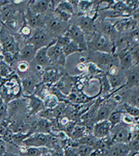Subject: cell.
Here are the masks:
<instances>
[{"instance_id":"ac0fdd59","label":"cell","mask_w":139,"mask_h":156,"mask_svg":"<svg viewBox=\"0 0 139 156\" xmlns=\"http://www.w3.org/2000/svg\"><path fill=\"white\" fill-rule=\"evenodd\" d=\"M111 129V124L108 120H103L96 122L92 129L93 136H95L97 139L102 140L109 135Z\"/></svg>"},{"instance_id":"ba28073f","label":"cell","mask_w":139,"mask_h":156,"mask_svg":"<svg viewBox=\"0 0 139 156\" xmlns=\"http://www.w3.org/2000/svg\"><path fill=\"white\" fill-rule=\"evenodd\" d=\"M44 28H38L34 30L32 36L28 39L27 44H32L37 49L46 47L55 41Z\"/></svg>"},{"instance_id":"4fadbf2b","label":"cell","mask_w":139,"mask_h":156,"mask_svg":"<svg viewBox=\"0 0 139 156\" xmlns=\"http://www.w3.org/2000/svg\"><path fill=\"white\" fill-rule=\"evenodd\" d=\"M60 67H61L50 66L46 68L42 75V83L49 86L55 85L65 73V72H62Z\"/></svg>"},{"instance_id":"ab89813d","label":"cell","mask_w":139,"mask_h":156,"mask_svg":"<svg viewBox=\"0 0 139 156\" xmlns=\"http://www.w3.org/2000/svg\"><path fill=\"white\" fill-rule=\"evenodd\" d=\"M76 69L78 71L81 72V73H84L86 72L87 69V63H82V62H79L77 65H76Z\"/></svg>"},{"instance_id":"f35d334b","label":"cell","mask_w":139,"mask_h":156,"mask_svg":"<svg viewBox=\"0 0 139 156\" xmlns=\"http://www.w3.org/2000/svg\"><path fill=\"white\" fill-rule=\"evenodd\" d=\"M7 143L0 138V156H4L7 153Z\"/></svg>"},{"instance_id":"7bdbcfd3","label":"cell","mask_w":139,"mask_h":156,"mask_svg":"<svg viewBox=\"0 0 139 156\" xmlns=\"http://www.w3.org/2000/svg\"><path fill=\"white\" fill-rule=\"evenodd\" d=\"M2 101H3V100H2V98H1V96H0V103H1L2 102Z\"/></svg>"},{"instance_id":"e0dca14e","label":"cell","mask_w":139,"mask_h":156,"mask_svg":"<svg viewBox=\"0 0 139 156\" xmlns=\"http://www.w3.org/2000/svg\"><path fill=\"white\" fill-rule=\"evenodd\" d=\"M115 103L112 100H107L100 104L94 117V124L96 122L108 119L109 115L114 111Z\"/></svg>"},{"instance_id":"2e32d148","label":"cell","mask_w":139,"mask_h":156,"mask_svg":"<svg viewBox=\"0 0 139 156\" xmlns=\"http://www.w3.org/2000/svg\"><path fill=\"white\" fill-rule=\"evenodd\" d=\"M111 140L112 143H127L130 138V132L128 128L121 123L111 129Z\"/></svg>"},{"instance_id":"f546056e","label":"cell","mask_w":139,"mask_h":156,"mask_svg":"<svg viewBox=\"0 0 139 156\" xmlns=\"http://www.w3.org/2000/svg\"><path fill=\"white\" fill-rule=\"evenodd\" d=\"M124 113H123L122 111H113L111 113V114L109 115L108 120L109 123L111 124L112 127L114 126L117 124H120L122 121V117Z\"/></svg>"},{"instance_id":"7402d4cb","label":"cell","mask_w":139,"mask_h":156,"mask_svg":"<svg viewBox=\"0 0 139 156\" xmlns=\"http://www.w3.org/2000/svg\"><path fill=\"white\" fill-rule=\"evenodd\" d=\"M118 58L119 67L121 70H128L133 66L134 58L131 54L130 50L128 48L121 51L118 54H116Z\"/></svg>"},{"instance_id":"b9f144b4","label":"cell","mask_w":139,"mask_h":156,"mask_svg":"<svg viewBox=\"0 0 139 156\" xmlns=\"http://www.w3.org/2000/svg\"><path fill=\"white\" fill-rule=\"evenodd\" d=\"M133 156H139V153H135Z\"/></svg>"},{"instance_id":"7a4b0ae2","label":"cell","mask_w":139,"mask_h":156,"mask_svg":"<svg viewBox=\"0 0 139 156\" xmlns=\"http://www.w3.org/2000/svg\"><path fill=\"white\" fill-rule=\"evenodd\" d=\"M86 41L88 50L107 54L115 53L114 42L112 41L108 36L99 31L97 30L94 34L89 35V38Z\"/></svg>"},{"instance_id":"30bf717a","label":"cell","mask_w":139,"mask_h":156,"mask_svg":"<svg viewBox=\"0 0 139 156\" xmlns=\"http://www.w3.org/2000/svg\"><path fill=\"white\" fill-rule=\"evenodd\" d=\"M64 35L68 36L71 41L77 44L82 52L86 51L88 50L86 34L78 28L77 25L70 24L69 29Z\"/></svg>"},{"instance_id":"4dcf8cb0","label":"cell","mask_w":139,"mask_h":156,"mask_svg":"<svg viewBox=\"0 0 139 156\" xmlns=\"http://www.w3.org/2000/svg\"><path fill=\"white\" fill-rule=\"evenodd\" d=\"M14 69L17 72L18 75H23L30 70V64L25 61H19L15 64Z\"/></svg>"},{"instance_id":"d6a6232c","label":"cell","mask_w":139,"mask_h":156,"mask_svg":"<svg viewBox=\"0 0 139 156\" xmlns=\"http://www.w3.org/2000/svg\"><path fill=\"white\" fill-rule=\"evenodd\" d=\"M122 75H120V73L117 74L116 75L113 76H107L109 82L110 83L111 88H116L123 84V78L122 77Z\"/></svg>"},{"instance_id":"74e56055","label":"cell","mask_w":139,"mask_h":156,"mask_svg":"<svg viewBox=\"0 0 139 156\" xmlns=\"http://www.w3.org/2000/svg\"><path fill=\"white\" fill-rule=\"evenodd\" d=\"M131 51V54H132L133 58H134V61H135L136 63L139 62V44L136 45V46H134Z\"/></svg>"},{"instance_id":"d4e9b609","label":"cell","mask_w":139,"mask_h":156,"mask_svg":"<svg viewBox=\"0 0 139 156\" xmlns=\"http://www.w3.org/2000/svg\"><path fill=\"white\" fill-rule=\"evenodd\" d=\"M47 48L48 46L39 48V49L37 51L34 59L32 61L37 64L42 66L43 67L45 68V69L50 67V66H52L47 55Z\"/></svg>"},{"instance_id":"83f0119b","label":"cell","mask_w":139,"mask_h":156,"mask_svg":"<svg viewBox=\"0 0 139 156\" xmlns=\"http://www.w3.org/2000/svg\"><path fill=\"white\" fill-rule=\"evenodd\" d=\"M139 83V72L137 70H130L126 77V85L128 87H134Z\"/></svg>"},{"instance_id":"44dd1931","label":"cell","mask_w":139,"mask_h":156,"mask_svg":"<svg viewBox=\"0 0 139 156\" xmlns=\"http://www.w3.org/2000/svg\"><path fill=\"white\" fill-rule=\"evenodd\" d=\"M37 51L38 49L32 44H25L20 49L19 53L17 54V60H18V62L25 61L30 64L34 59Z\"/></svg>"},{"instance_id":"5b68a950","label":"cell","mask_w":139,"mask_h":156,"mask_svg":"<svg viewBox=\"0 0 139 156\" xmlns=\"http://www.w3.org/2000/svg\"><path fill=\"white\" fill-rule=\"evenodd\" d=\"M45 28L44 29L54 38L63 36L66 34L70 26V23H64L57 18L53 12H49L45 15Z\"/></svg>"},{"instance_id":"60d3db41","label":"cell","mask_w":139,"mask_h":156,"mask_svg":"<svg viewBox=\"0 0 139 156\" xmlns=\"http://www.w3.org/2000/svg\"><path fill=\"white\" fill-rule=\"evenodd\" d=\"M42 156H52V155H51V153H50V152H49V153H48L45 154V155H42Z\"/></svg>"},{"instance_id":"8fae6325","label":"cell","mask_w":139,"mask_h":156,"mask_svg":"<svg viewBox=\"0 0 139 156\" xmlns=\"http://www.w3.org/2000/svg\"><path fill=\"white\" fill-rule=\"evenodd\" d=\"M47 55L52 66L61 67L65 66L67 57L64 55L63 49L55 44V41L48 46Z\"/></svg>"},{"instance_id":"4316f807","label":"cell","mask_w":139,"mask_h":156,"mask_svg":"<svg viewBox=\"0 0 139 156\" xmlns=\"http://www.w3.org/2000/svg\"><path fill=\"white\" fill-rule=\"evenodd\" d=\"M55 9H57V10L64 12H67V13H68V14L72 15V16H74V15H75V10H74V7L71 4V2H70V1L58 2V3L57 4Z\"/></svg>"},{"instance_id":"484cf974","label":"cell","mask_w":139,"mask_h":156,"mask_svg":"<svg viewBox=\"0 0 139 156\" xmlns=\"http://www.w3.org/2000/svg\"><path fill=\"white\" fill-rule=\"evenodd\" d=\"M16 73L15 69L0 58V77L8 79Z\"/></svg>"},{"instance_id":"277c9868","label":"cell","mask_w":139,"mask_h":156,"mask_svg":"<svg viewBox=\"0 0 139 156\" xmlns=\"http://www.w3.org/2000/svg\"><path fill=\"white\" fill-rule=\"evenodd\" d=\"M23 145L25 147H46L50 150L58 146L57 141L52 134L44 133L31 134L23 142Z\"/></svg>"},{"instance_id":"603a6c76","label":"cell","mask_w":139,"mask_h":156,"mask_svg":"<svg viewBox=\"0 0 139 156\" xmlns=\"http://www.w3.org/2000/svg\"><path fill=\"white\" fill-rule=\"evenodd\" d=\"M17 151H18L17 155L21 156H42L49 153L51 150L46 147H25L23 145L17 147Z\"/></svg>"},{"instance_id":"f1b7e54d","label":"cell","mask_w":139,"mask_h":156,"mask_svg":"<svg viewBox=\"0 0 139 156\" xmlns=\"http://www.w3.org/2000/svg\"><path fill=\"white\" fill-rule=\"evenodd\" d=\"M43 101H44L45 108L49 109L54 108L59 104V103H60L57 98L54 95L52 94V93H49V94L46 95L44 98Z\"/></svg>"},{"instance_id":"9c48e42d","label":"cell","mask_w":139,"mask_h":156,"mask_svg":"<svg viewBox=\"0 0 139 156\" xmlns=\"http://www.w3.org/2000/svg\"><path fill=\"white\" fill-rule=\"evenodd\" d=\"M70 24L77 25L86 35H91L97 32V24L96 19L91 18L86 15L72 17L70 22Z\"/></svg>"},{"instance_id":"6da1fadb","label":"cell","mask_w":139,"mask_h":156,"mask_svg":"<svg viewBox=\"0 0 139 156\" xmlns=\"http://www.w3.org/2000/svg\"><path fill=\"white\" fill-rule=\"evenodd\" d=\"M0 96L6 103L23 96L20 78L17 74L15 73L8 79H6L0 87Z\"/></svg>"},{"instance_id":"9a60e30c","label":"cell","mask_w":139,"mask_h":156,"mask_svg":"<svg viewBox=\"0 0 139 156\" xmlns=\"http://www.w3.org/2000/svg\"><path fill=\"white\" fill-rule=\"evenodd\" d=\"M52 121L38 117L37 119L34 120L32 122H31L30 129H29L28 132L31 135V134L34 133H44L52 134Z\"/></svg>"},{"instance_id":"e575fe53","label":"cell","mask_w":139,"mask_h":156,"mask_svg":"<svg viewBox=\"0 0 139 156\" xmlns=\"http://www.w3.org/2000/svg\"><path fill=\"white\" fill-rule=\"evenodd\" d=\"M124 110L126 112V114L130 115L134 118L139 116V108L134 106H132L130 104H125Z\"/></svg>"},{"instance_id":"3957f363","label":"cell","mask_w":139,"mask_h":156,"mask_svg":"<svg viewBox=\"0 0 139 156\" xmlns=\"http://www.w3.org/2000/svg\"><path fill=\"white\" fill-rule=\"evenodd\" d=\"M87 56H86V63H93L97 65L104 73V70L109 69L112 65H119L118 58L115 54H107L103 52L93 51L87 50Z\"/></svg>"},{"instance_id":"1f68e13d","label":"cell","mask_w":139,"mask_h":156,"mask_svg":"<svg viewBox=\"0 0 139 156\" xmlns=\"http://www.w3.org/2000/svg\"><path fill=\"white\" fill-rule=\"evenodd\" d=\"M63 52L65 55L66 57H68V56L72 55V54L77 53V52H82L81 50L80 49V48L78 47V46L74 42L70 41L67 46L63 48Z\"/></svg>"},{"instance_id":"ffe728a7","label":"cell","mask_w":139,"mask_h":156,"mask_svg":"<svg viewBox=\"0 0 139 156\" xmlns=\"http://www.w3.org/2000/svg\"><path fill=\"white\" fill-rule=\"evenodd\" d=\"M54 85L62 94L66 95V96H68L71 93L72 89H73L72 76L70 75L67 72H65Z\"/></svg>"},{"instance_id":"836d02e7","label":"cell","mask_w":139,"mask_h":156,"mask_svg":"<svg viewBox=\"0 0 139 156\" xmlns=\"http://www.w3.org/2000/svg\"><path fill=\"white\" fill-rule=\"evenodd\" d=\"M101 80V89H102V93L103 94H107L111 90V85L109 83L108 77H107V75L105 73H103L101 75V77H100Z\"/></svg>"},{"instance_id":"d590c367","label":"cell","mask_w":139,"mask_h":156,"mask_svg":"<svg viewBox=\"0 0 139 156\" xmlns=\"http://www.w3.org/2000/svg\"><path fill=\"white\" fill-rule=\"evenodd\" d=\"M70 41H71L70 40V38L68 36H66L65 35H63V36H59L56 38L55 44H57L58 46H60V48H62L63 49Z\"/></svg>"},{"instance_id":"52a82bcc","label":"cell","mask_w":139,"mask_h":156,"mask_svg":"<svg viewBox=\"0 0 139 156\" xmlns=\"http://www.w3.org/2000/svg\"><path fill=\"white\" fill-rule=\"evenodd\" d=\"M7 108L9 119L28 115V99L25 96L14 99L7 103Z\"/></svg>"},{"instance_id":"8992f818","label":"cell","mask_w":139,"mask_h":156,"mask_svg":"<svg viewBox=\"0 0 139 156\" xmlns=\"http://www.w3.org/2000/svg\"><path fill=\"white\" fill-rule=\"evenodd\" d=\"M0 44L3 51H8L17 55L20 49V44L15 36L12 35L11 31L6 26H3L0 30Z\"/></svg>"},{"instance_id":"ee69618b","label":"cell","mask_w":139,"mask_h":156,"mask_svg":"<svg viewBox=\"0 0 139 156\" xmlns=\"http://www.w3.org/2000/svg\"><path fill=\"white\" fill-rule=\"evenodd\" d=\"M17 156H21V155H17Z\"/></svg>"},{"instance_id":"5bb4252c","label":"cell","mask_w":139,"mask_h":156,"mask_svg":"<svg viewBox=\"0 0 139 156\" xmlns=\"http://www.w3.org/2000/svg\"><path fill=\"white\" fill-rule=\"evenodd\" d=\"M24 17L25 23L34 30L45 28V15H40L34 12L31 10L28 5L24 11Z\"/></svg>"},{"instance_id":"cb8c5ba5","label":"cell","mask_w":139,"mask_h":156,"mask_svg":"<svg viewBox=\"0 0 139 156\" xmlns=\"http://www.w3.org/2000/svg\"><path fill=\"white\" fill-rule=\"evenodd\" d=\"M130 152L129 146L126 143H114L110 145L107 156H128Z\"/></svg>"},{"instance_id":"7c38bea8","label":"cell","mask_w":139,"mask_h":156,"mask_svg":"<svg viewBox=\"0 0 139 156\" xmlns=\"http://www.w3.org/2000/svg\"><path fill=\"white\" fill-rule=\"evenodd\" d=\"M55 2L49 0L31 1L28 2V7L34 12L40 15H46L49 12H53L57 5Z\"/></svg>"},{"instance_id":"8d00e7d4","label":"cell","mask_w":139,"mask_h":156,"mask_svg":"<svg viewBox=\"0 0 139 156\" xmlns=\"http://www.w3.org/2000/svg\"><path fill=\"white\" fill-rule=\"evenodd\" d=\"M136 120H135L134 117L128 114H123L122 121H121V122H123V124H126V125H131V124H134Z\"/></svg>"},{"instance_id":"d6986e66","label":"cell","mask_w":139,"mask_h":156,"mask_svg":"<svg viewBox=\"0 0 139 156\" xmlns=\"http://www.w3.org/2000/svg\"><path fill=\"white\" fill-rule=\"evenodd\" d=\"M28 99V110L29 117L38 115L45 108L42 99L35 95L25 96Z\"/></svg>"}]
</instances>
